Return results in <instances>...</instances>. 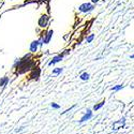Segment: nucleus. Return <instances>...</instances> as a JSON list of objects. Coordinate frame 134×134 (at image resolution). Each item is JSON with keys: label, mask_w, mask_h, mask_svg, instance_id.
<instances>
[{"label": "nucleus", "mask_w": 134, "mask_h": 134, "mask_svg": "<svg viewBox=\"0 0 134 134\" xmlns=\"http://www.w3.org/2000/svg\"><path fill=\"white\" fill-rule=\"evenodd\" d=\"M93 38H94V36H93V35H90V36H89V37L86 39V40H87V43H90V42L93 40Z\"/></svg>", "instance_id": "nucleus-14"}, {"label": "nucleus", "mask_w": 134, "mask_h": 134, "mask_svg": "<svg viewBox=\"0 0 134 134\" xmlns=\"http://www.w3.org/2000/svg\"><path fill=\"white\" fill-rule=\"evenodd\" d=\"M8 82H9V79H8V77H3L2 80H0V87H1V86H5Z\"/></svg>", "instance_id": "nucleus-10"}, {"label": "nucleus", "mask_w": 134, "mask_h": 134, "mask_svg": "<svg viewBox=\"0 0 134 134\" xmlns=\"http://www.w3.org/2000/svg\"><path fill=\"white\" fill-rule=\"evenodd\" d=\"M51 106H52L53 108H55V109H59V108H60V105L56 104V103H52V104H51Z\"/></svg>", "instance_id": "nucleus-15"}, {"label": "nucleus", "mask_w": 134, "mask_h": 134, "mask_svg": "<svg viewBox=\"0 0 134 134\" xmlns=\"http://www.w3.org/2000/svg\"><path fill=\"white\" fill-rule=\"evenodd\" d=\"M48 20H49V17L47 15H42L39 19V26L42 28H45L48 24Z\"/></svg>", "instance_id": "nucleus-2"}, {"label": "nucleus", "mask_w": 134, "mask_h": 134, "mask_svg": "<svg viewBox=\"0 0 134 134\" xmlns=\"http://www.w3.org/2000/svg\"><path fill=\"white\" fill-rule=\"evenodd\" d=\"M53 35H54V31H53V30H49V31L46 33V35H45V38H43V42H44V44H48V43H49V41H51Z\"/></svg>", "instance_id": "nucleus-5"}, {"label": "nucleus", "mask_w": 134, "mask_h": 134, "mask_svg": "<svg viewBox=\"0 0 134 134\" xmlns=\"http://www.w3.org/2000/svg\"><path fill=\"white\" fill-rule=\"evenodd\" d=\"M62 72V68H56L54 71H53V74L54 75H58V74H60Z\"/></svg>", "instance_id": "nucleus-13"}, {"label": "nucleus", "mask_w": 134, "mask_h": 134, "mask_svg": "<svg viewBox=\"0 0 134 134\" xmlns=\"http://www.w3.org/2000/svg\"><path fill=\"white\" fill-rule=\"evenodd\" d=\"M93 9V5L90 4V3H83L82 5H80L79 10L81 11V12H89V11H91Z\"/></svg>", "instance_id": "nucleus-3"}, {"label": "nucleus", "mask_w": 134, "mask_h": 134, "mask_svg": "<svg viewBox=\"0 0 134 134\" xmlns=\"http://www.w3.org/2000/svg\"><path fill=\"white\" fill-rule=\"evenodd\" d=\"M74 107H75V105H73V106H72V107H70V108H69V109H66V110H65V111H62V113H61V115H64V114H65V113H69V111H70V110H72V109H73V108H74Z\"/></svg>", "instance_id": "nucleus-16"}, {"label": "nucleus", "mask_w": 134, "mask_h": 134, "mask_svg": "<svg viewBox=\"0 0 134 134\" xmlns=\"http://www.w3.org/2000/svg\"><path fill=\"white\" fill-rule=\"evenodd\" d=\"M98 1H99V0H91V2H92V3H97Z\"/></svg>", "instance_id": "nucleus-17"}, {"label": "nucleus", "mask_w": 134, "mask_h": 134, "mask_svg": "<svg viewBox=\"0 0 134 134\" xmlns=\"http://www.w3.org/2000/svg\"><path fill=\"white\" fill-rule=\"evenodd\" d=\"M80 77H81V80H83V81H88V80H89V74L85 72V73H83Z\"/></svg>", "instance_id": "nucleus-11"}, {"label": "nucleus", "mask_w": 134, "mask_h": 134, "mask_svg": "<svg viewBox=\"0 0 134 134\" xmlns=\"http://www.w3.org/2000/svg\"><path fill=\"white\" fill-rule=\"evenodd\" d=\"M93 116V113H92V110L91 109H87V111L83 115V117L81 118V120H79L80 124H83V122L87 121V120H90Z\"/></svg>", "instance_id": "nucleus-1"}, {"label": "nucleus", "mask_w": 134, "mask_h": 134, "mask_svg": "<svg viewBox=\"0 0 134 134\" xmlns=\"http://www.w3.org/2000/svg\"><path fill=\"white\" fill-rule=\"evenodd\" d=\"M62 57H63V56L62 55H58V56H56V57H54L53 58V60L48 63L49 65H53V64H55V63H57V62H59L61 59H62Z\"/></svg>", "instance_id": "nucleus-7"}, {"label": "nucleus", "mask_w": 134, "mask_h": 134, "mask_svg": "<svg viewBox=\"0 0 134 134\" xmlns=\"http://www.w3.org/2000/svg\"><path fill=\"white\" fill-rule=\"evenodd\" d=\"M39 74H40V70H39V69L37 70V73H36V71H35V70H33L31 77H32V79H36V80H38V79H39Z\"/></svg>", "instance_id": "nucleus-9"}, {"label": "nucleus", "mask_w": 134, "mask_h": 134, "mask_svg": "<svg viewBox=\"0 0 134 134\" xmlns=\"http://www.w3.org/2000/svg\"><path fill=\"white\" fill-rule=\"evenodd\" d=\"M125 122H126V120L125 119H122V120H119V121H116V122H114L113 124V130H118V129H121L122 127L125 126Z\"/></svg>", "instance_id": "nucleus-4"}, {"label": "nucleus", "mask_w": 134, "mask_h": 134, "mask_svg": "<svg viewBox=\"0 0 134 134\" xmlns=\"http://www.w3.org/2000/svg\"><path fill=\"white\" fill-rule=\"evenodd\" d=\"M38 46H39V41H33V42L30 44V52H31V53L37 52Z\"/></svg>", "instance_id": "nucleus-6"}, {"label": "nucleus", "mask_w": 134, "mask_h": 134, "mask_svg": "<svg viewBox=\"0 0 134 134\" xmlns=\"http://www.w3.org/2000/svg\"><path fill=\"white\" fill-rule=\"evenodd\" d=\"M122 88H124V85H116L115 87L111 88V90H113V91H118V90H120V89H122Z\"/></svg>", "instance_id": "nucleus-12"}, {"label": "nucleus", "mask_w": 134, "mask_h": 134, "mask_svg": "<svg viewBox=\"0 0 134 134\" xmlns=\"http://www.w3.org/2000/svg\"><path fill=\"white\" fill-rule=\"evenodd\" d=\"M104 104H105V101L100 102L99 104H97V105H94V106H93V110H98V109H100V108H101V107H102Z\"/></svg>", "instance_id": "nucleus-8"}]
</instances>
